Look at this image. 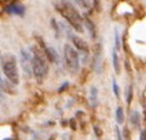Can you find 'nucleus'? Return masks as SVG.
I'll use <instances>...</instances> for the list:
<instances>
[{
    "mask_svg": "<svg viewBox=\"0 0 146 140\" xmlns=\"http://www.w3.org/2000/svg\"><path fill=\"white\" fill-rule=\"evenodd\" d=\"M93 129H94V132H96V135H97V137H102L103 132H102V129H100L98 126H94Z\"/></svg>",
    "mask_w": 146,
    "mask_h": 140,
    "instance_id": "5701e85b",
    "label": "nucleus"
},
{
    "mask_svg": "<svg viewBox=\"0 0 146 140\" xmlns=\"http://www.w3.org/2000/svg\"><path fill=\"white\" fill-rule=\"evenodd\" d=\"M70 39L72 40L73 45L76 46L78 51L88 54V52H90V47H88V45H87V42H86L85 40H83V39L80 38V36L74 35V34H70Z\"/></svg>",
    "mask_w": 146,
    "mask_h": 140,
    "instance_id": "423d86ee",
    "label": "nucleus"
},
{
    "mask_svg": "<svg viewBox=\"0 0 146 140\" xmlns=\"http://www.w3.org/2000/svg\"><path fill=\"white\" fill-rule=\"evenodd\" d=\"M20 57H21V66L24 68V72H26L29 76L33 73L32 71V61H33V57L31 55V53L27 50H21L20 52Z\"/></svg>",
    "mask_w": 146,
    "mask_h": 140,
    "instance_id": "39448f33",
    "label": "nucleus"
},
{
    "mask_svg": "<svg viewBox=\"0 0 146 140\" xmlns=\"http://www.w3.org/2000/svg\"><path fill=\"white\" fill-rule=\"evenodd\" d=\"M90 100H91V105L93 107L98 105V90L96 86H92L90 90Z\"/></svg>",
    "mask_w": 146,
    "mask_h": 140,
    "instance_id": "9b49d317",
    "label": "nucleus"
},
{
    "mask_svg": "<svg viewBox=\"0 0 146 140\" xmlns=\"http://www.w3.org/2000/svg\"><path fill=\"white\" fill-rule=\"evenodd\" d=\"M1 66L6 78L14 85H18L19 84V71H18L17 59L14 55L11 53L4 54L1 57Z\"/></svg>",
    "mask_w": 146,
    "mask_h": 140,
    "instance_id": "7ed1b4c3",
    "label": "nucleus"
},
{
    "mask_svg": "<svg viewBox=\"0 0 146 140\" xmlns=\"http://www.w3.org/2000/svg\"><path fill=\"white\" fill-rule=\"evenodd\" d=\"M70 127L73 129V131H76L77 129V124H76V119H71L70 120Z\"/></svg>",
    "mask_w": 146,
    "mask_h": 140,
    "instance_id": "4be33fe9",
    "label": "nucleus"
},
{
    "mask_svg": "<svg viewBox=\"0 0 146 140\" xmlns=\"http://www.w3.org/2000/svg\"><path fill=\"white\" fill-rule=\"evenodd\" d=\"M51 23H52V27H54V31H56V33H57V35H58V34H59V32H60V30H59V26H58V24H57L56 19H52V20H51Z\"/></svg>",
    "mask_w": 146,
    "mask_h": 140,
    "instance_id": "6ab92c4d",
    "label": "nucleus"
},
{
    "mask_svg": "<svg viewBox=\"0 0 146 140\" xmlns=\"http://www.w3.org/2000/svg\"><path fill=\"white\" fill-rule=\"evenodd\" d=\"M130 121L133 126H139L140 123V115L138 111H132L131 112V117H130Z\"/></svg>",
    "mask_w": 146,
    "mask_h": 140,
    "instance_id": "4468645a",
    "label": "nucleus"
},
{
    "mask_svg": "<svg viewBox=\"0 0 146 140\" xmlns=\"http://www.w3.org/2000/svg\"><path fill=\"white\" fill-rule=\"evenodd\" d=\"M5 12L11 13V14H18V15H24L25 13V6L19 1H13L10 5L5 7Z\"/></svg>",
    "mask_w": 146,
    "mask_h": 140,
    "instance_id": "0eeeda50",
    "label": "nucleus"
},
{
    "mask_svg": "<svg viewBox=\"0 0 146 140\" xmlns=\"http://www.w3.org/2000/svg\"><path fill=\"white\" fill-rule=\"evenodd\" d=\"M112 60H113L114 72H115L117 74H119V73H120V65H119V58H118L115 50H113V51H112Z\"/></svg>",
    "mask_w": 146,
    "mask_h": 140,
    "instance_id": "ddd939ff",
    "label": "nucleus"
},
{
    "mask_svg": "<svg viewBox=\"0 0 146 140\" xmlns=\"http://www.w3.org/2000/svg\"><path fill=\"white\" fill-rule=\"evenodd\" d=\"M60 124H61L64 127H65V126L67 125V121H66V120H61V121H60Z\"/></svg>",
    "mask_w": 146,
    "mask_h": 140,
    "instance_id": "393cba45",
    "label": "nucleus"
},
{
    "mask_svg": "<svg viewBox=\"0 0 146 140\" xmlns=\"http://www.w3.org/2000/svg\"><path fill=\"white\" fill-rule=\"evenodd\" d=\"M114 38H115V48L120 50V38H119V32L115 29V33H114Z\"/></svg>",
    "mask_w": 146,
    "mask_h": 140,
    "instance_id": "a211bd4d",
    "label": "nucleus"
},
{
    "mask_svg": "<svg viewBox=\"0 0 146 140\" xmlns=\"http://www.w3.org/2000/svg\"><path fill=\"white\" fill-rule=\"evenodd\" d=\"M14 84H10L8 81H6L5 79H1V88H3V92H6V93H10V94H14L15 93V90H14Z\"/></svg>",
    "mask_w": 146,
    "mask_h": 140,
    "instance_id": "f8f14e48",
    "label": "nucleus"
},
{
    "mask_svg": "<svg viewBox=\"0 0 146 140\" xmlns=\"http://www.w3.org/2000/svg\"><path fill=\"white\" fill-rule=\"evenodd\" d=\"M84 24H85V26L87 27V30L90 31L91 38H92V39H96V36H97V30H96L94 24L91 21V19H90V18H87V17L84 18Z\"/></svg>",
    "mask_w": 146,
    "mask_h": 140,
    "instance_id": "9d476101",
    "label": "nucleus"
},
{
    "mask_svg": "<svg viewBox=\"0 0 146 140\" xmlns=\"http://www.w3.org/2000/svg\"><path fill=\"white\" fill-rule=\"evenodd\" d=\"M45 54H46L47 60L50 62H54V64L58 62V59H59L58 53H57V51L54 50L53 47H46V48H45Z\"/></svg>",
    "mask_w": 146,
    "mask_h": 140,
    "instance_id": "1a4fd4ad",
    "label": "nucleus"
},
{
    "mask_svg": "<svg viewBox=\"0 0 146 140\" xmlns=\"http://www.w3.org/2000/svg\"><path fill=\"white\" fill-rule=\"evenodd\" d=\"M115 120H117V123L119 124V125H121L124 123V109L120 106L117 107V111H115Z\"/></svg>",
    "mask_w": 146,
    "mask_h": 140,
    "instance_id": "2eb2a0df",
    "label": "nucleus"
},
{
    "mask_svg": "<svg viewBox=\"0 0 146 140\" xmlns=\"http://www.w3.org/2000/svg\"><path fill=\"white\" fill-rule=\"evenodd\" d=\"M112 86H113V93H114V96L119 99L120 98V91H119V86H118V84L117 81L113 79L112 80Z\"/></svg>",
    "mask_w": 146,
    "mask_h": 140,
    "instance_id": "f3484780",
    "label": "nucleus"
},
{
    "mask_svg": "<svg viewBox=\"0 0 146 140\" xmlns=\"http://www.w3.org/2000/svg\"><path fill=\"white\" fill-rule=\"evenodd\" d=\"M140 140H146V133H145V131H143L141 134H140Z\"/></svg>",
    "mask_w": 146,
    "mask_h": 140,
    "instance_id": "b1692460",
    "label": "nucleus"
},
{
    "mask_svg": "<svg viewBox=\"0 0 146 140\" xmlns=\"http://www.w3.org/2000/svg\"><path fill=\"white\" fill-rule=\"evenodd\" d=\"M64 59L65 65L70 72L76 73L79 70V55L78 52L72 47L70 44L64 45Z\"/></svg>",
    "mask_w": 146,
    "mask_h": 140,
    "instance_id": "20e7f679",
    "label": "nucleus"
},
{
    "mask_svg": "<svg viewBox=\"0 0 146 140\" xmlns=\"http://www.w3.org/2000/svg\"><path fill=\"white\" fill-rule=\"evenodd\" d=\"M115 133H117V139H118V140H124L123 133L119 131V127H117V128H115Z\"/></svg>",
    "mask_w": 146,
    "mask_h": 140,
    "instance_id": "412c9836",
    "label": "nucleus"
},
{
    "mask_svg": "<svg viewBox=\"0 0 146 140\" xmlns=\"http://www.w3.org/2000/svg\"><path fill=\"white\" fill-rule=\"evenodd\" d=\"M31 50H32V57H33V61H32L33 76L36 79V81L41 82L48 71V60L46 54H45L44 48L34 45L31 47Z\"/></svg>",
    "mask_w": 146,
    "mask_h": 140,
    "instance_id": "f257e3e1",
    "label": "nucleus"
},
{
    "mask_svg": "<svg viewBox=\"0 0 146 140\" xmlns=\"http://www.w3.org/2000/svg\"><path fill=\"white\" fill-rule=\"evenodd\" d=\"M56 8L77 32H83L84 20H83V18H81L80 13L76 10V7L71 5V3H68V1L56 3Z\"/></svg>",
    "mask_w": 146,
    "mask_h": 140,
    "instance_id": "f03ea898",
    "label": "nucleus"
},
{
    "mask_svg": "<svg viewBox=\"0 0 146 140\" xmlns=\"http://www.w3.org/2000/svg\"><path fill=\"white\" fill-rule=\"evenodd\" d=\"M100 53H102V45L97 44L94 46V51H93V67L94 70L99 73L100 72V67H99V62H100Z\"/></svg>",
    "mask_w": 146,
    "mask_h": 140,
    "instance_id": "6e6552de",
    "label": "nucleus"
},
{
    "mask_svg": "<svg viewBox=\"0 0 146 140\" xmlns=\"http://www.w3.org/2000/svg\"><path fill=\"white\" fill-rule=\"evenodd\" d=\"M132 97H133V90H132V86L130 85L129 87L126 88V102H127V105L131 104Z\"/></svg>",
    "mask_w": 146,
    "mask_h": 140,
    "instance_id": "dca6fc26",
    "label": "nucleus"
},
{
    "mask_svg": "<svg viewBox=\"0 0 146 140\" xmlns=\"http://www.w3.org/2000/svg\"><path fill=\"white\" fill-rule=\"evenodd\" d=\"M68 86H70V84H68L67 81H66V82H64V84H62V85H61V86L59 87V90H58V92H59V93H61V92H64V91H66Z\"/></svg>",
    "mask_w": 146,
    "mask_h": 140,
    "instance_id": "aec40b11",
    "label": "nucleus"
}]
</instances>
